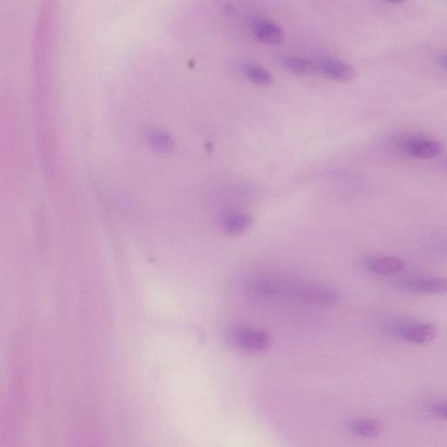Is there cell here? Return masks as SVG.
Segmentation results:
<instances>
[{"instance_id":"obj_9","label":"cell","mask_w":447,"mask_h":447,"mask_svg":"<svg viewBox=\"0 0 447 447\" xmlns=\"http://www.w3.org/2000/svg\"><path fill=\"white\" fill-rule=\"evenodd\" d=\"M350 431L355 436L363 439H374L383 432V422L376 418H357L349 425Z\"/></svg>"},{"instance_id":"obj_1","label":"cell","mask_w":447,"mask_h":447,"mask_svg":"<svg viewBox=\"0 0 447 447\" xmlns=\"http://www.w3.org/2000/svg\"><path fill=\"white\" fill-rule=\"evenodd\" d=\"M339 297L336 290L319 283L275 279L274 299L286 300L302 305L324 307L334 304Z\"/></svg>"},{"instance_id":"obj_5","label":"cell","mask_w":447,"mask_h":447,"mask_svg":"<svg viewBox=\"0 0 447 447\" xmlns=\"http://www.w3.org/2000/svg\"><path fill=\"white\" fill-rule=\"evenodd\" d=\"M402 149L406 154L412 158L432 159L441 154L443 145L437 140L414 136L404 140Z\"/></svg>"},{"instance_id":"obj_8","label":"cell","mask_w":447,"mask_h":447,"mask_svg":"<svg viewBox=\"0 0 447 447\" xmlns=\"http://www.w3.org/2000/svg\"><path fill=\"white\" fill-rule=\"evenodd\" d=\"M254 224V218L250 214L233 211L225 216L222 227L224 233L228 236L235 237L247 231Z\"/></svg>"},{"instance_id":"obj_11","label":"cell","mask_w":447,"mask_h":447,"mask_svg":"<svg viewBox=\"0 0 447 447\" xmlns=\"http://www.w3.org/2000/svg\"><path fill=\"white\" fill-rule=\"evenodd\" d=\"M279 63L285 70L297 76H308L314 71L313 65L310 61L299 57H282Z\"/></svg>"},{"instance_id":"obj_4","label":"cell","mask_w":447,"mask_h":447,"mask_svg":"<svg viewBox=\"0 0 447 447\" xmlns=\"http://www.w3.org/2000/svg\"><path fill=\"white\" fill-rule=\"evenodd\" d=\"M399 288L421 295H444L447 293V279L435 276L411 277L400 283Z\"/></svg>"},{"instance_id":"obj_13","label":"cell","mask_w":447,"mask_h":447,"mask_svg":"<svg viewBox=\"0 0 447 447\" xmlns=\"http://www.w3.org/2000/svg\"><path fill=\"white\" fill-rule=\"evenodd\" d=\"M430 414L447 421V402H434L428 406Z\"/></svg>"},{"instance_id":"obj_3","label":"cell","mask_w":447,"mask_h":447,"mask_svg":"<svg viewBox=\"0 0 447 447\" xmlns=\"http://www.w3.org/2000/svg\"><path fill=\"white\" fill-rule=\"evenodd\" d=\"M391 330L399 339L418 346L432 342L439 332L438 327L431 323H398Z\"/></svg>"},{"instance_id":"obj_15","label":"cell","mask_w":447,"mask_h":447,"mask_svg":"<svg viewBox=\"0 0 447 447\" xmlns=\"http://www.w3.org/2000/svg\"><path fill=\"white\" fill-rule=\"evenodd\" d=\"M446 67H447V60L445 63Z\"/></svg>"},{"instance_id":"obj_7","label":"cell","mask_w":447,"mask_h":447,"mask_svg":"<svg viewBox=\"0 0 447 447\" xmlns=\"http://www.w3.org/2000/svg\"><path fill=\"white\" fill-rule=\"evenodd\" d=\"M320 71L329 79L342 83H349L357 76V72L353 67L336 60L323 61L320 65Z\"/></svg>"},{"instance_id":"obj_14","label":"cell","mask_w":447,"mask_h":447,"mask_svg":"<svg viewBox=\"0 0 447 447\" xmlns=\"http://www.w3.org/2000/svg\"><path fill=\"white\" fill-rule=\"evenodd\" d=\"M389 2L391 3H401V2H405L406 0H387Z\"/></svg>"},{"instance_id":"obj_6","label":"cell","mask_w":447,"mask_h":447,"mask_svg":"<svg viewBox=\"0 0 447 447\" xmlns=\"http://www.w3.org/2000/svg\"><path fill=\"white\" fill-rule=\"evenodd\" d=\"M364 267L374 275L391 276L400 273L405 264L400 259L392 256H371L364 259Z\"/></svg>"},{"instance_id":"obj_16","label":"cell","mask_w":447,"mask_h":447,"mask_svg":"<svg viewBox=\"0 0 447 447\" xmlns=\"http://www.w3.org/2000/svg\"><path fill=\"white\" fill-rule=\"evenodd\" d=\"M446 165H447V161H446Z\"/></svg>"},{"instance_id":"obj_10","label":"cell","mask_w":447,"mask_h":447,"mask_svg":"<svg viewBox=\"0 0 447 447\" xmlns=\"http://www.w3.org/2000/svg\"><path fill=\"white\" fill-rule=\"evenodd\" d=\"M254 33L261 42L270 45H278L282 42V31L275 23L259 22L255 26Z\"/></svg>"},{"instance_id":"obj_12","label":"cell","mask_w":447,"mask_h":447,"mask_svg":"<svg viewBox=\"0 0 447 447\" xmlns=\"http://www.w3.org/2000/svg\"><path fill=\"white\" fill-rule=\"evenodd\" d=\"M244 71L248 79L259 86H268L274 83V77L263 67L256 65H247Z\"/></svg>"},{"instance_id":"obj_2","label":"cell","mask_w":447,"mask_h":447,"mask_svg":"<svg viewBox=\"0 0 447 447\" xmlns=\"http://www.w3.org/2000/svg\"><path fill=\"white\" fill-rule=\"evenodd\" d=\"M226 337L231 347L249 353L264 352L271 344V336L267 331L241 324L230 327Z\"/></svg>"}]
</instances>
